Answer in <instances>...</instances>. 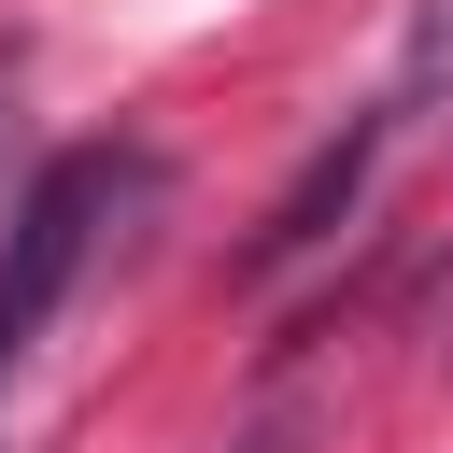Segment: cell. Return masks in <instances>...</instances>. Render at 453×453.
Returning a JSON list of instances; mask_svg holds the SVG:
<instances>
[{
  "instance_id": "1",
  "label": "cell",
  "mask_w": 453,
  "mask_h": 453,
  "mask_svg": "<svg viewBox=\"0 0 453 453\" xmlns=\"http://www.w3.org/2000/svg\"><path fill=\"white\" fill-rule=\"evenodd\" d=\"M142 184V156H113V142H71V156H42L28 170V198H14V226H0V382L28 368V340L57 326V297L85 283V255H99V212Z\"/></svg>"
},
{
  "instance_id": "2",
  "label": "cell",
  "mask_w": 453,
  "mask_h": 453,
  "mask_svg": "<svg viewBox=\"0 0 453 453\" xmlns=\"http://www.w3.org/2000/svg\"><path fill=\"white\" fill-rule=\"evenodd\" d=\"M368 156H382V113H354V127H340V142H326V156H311V170H297L283 198H269V226H255V269H283V255H311V241H326L340 212H354V184H368Z\"/></svg>"
},
{
  "instance_id": "3",
  "label": "cell",
  "mask_w": 453,
  "mask_h": 453,
  "mask_svg": "<svg viewBox=\"0 0 453 453\" xmlns=\"http://www.w3.org/2000/svg\"><path fill=\"white\" fill-rule=\"evenodd\" d=\"M396 71H411V85H439V71H453V0H425V14H411V57H396Z\"/></svg>"
}]
</instances>
